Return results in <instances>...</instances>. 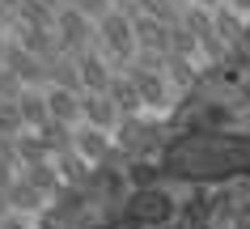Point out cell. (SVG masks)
I'll use <instances>...</instances> for the list:
<instances>
[{
  "label": "cell",
  "instance_id": "cell-10",
  "mask_svg": "<svg viewBox=\"0 0 250 229\" xmlns=\"http://www.w3.org/2000/svg\"><path fill=\"white\" fill-rule=\"evenodd\" d=\"M47 110L55 123H81V89L72 85H47Z\"/></svg>",
  "mask_w": 250,
  "mask_h": 229
},
{
  "label": "cell",
  "instance_id": "cell-17",
  "mask_svg": "<svg viewBox=\"0 0 250 229\" xmlns=\"http://www.w3.org/2000/svg\"><path fill=\"white\" fill-rule=\"evenodd\" d=\"M55 13L51 4H42V0H21V9H17V21H26V26H42V30H55Z\"/></svg>",
  "mask_w": 250,
  "mask_h": 229
},
{
  "label": "cell",
  "instance_id": "cell-7",
  "mask_svg": "<svg viewBox=\"0 0 250 229\" xmlns=\"http://www.w3.org/2000/svg\"><path fill=\"white\" fill-rule=\"evenodd\" d=\"M119 119H123V110H119V102L110 98V89H102V94H93V89H81V123H93V127H106V132H115Z\"/></svg>",
  "mask_w": 250,
  "mask_h": 229
},
{
  "label": "cell",
  "instance_id": "cell-20",
  "mask_svg": "<svg viewBox=\"0 0 250 229\" xmlns=\"http://www.w3.org/2000/svg\"><path fill=\"white\" fill-rule=\"evenodd\" d=\"M161 64H166V77H170L174 85H191V81H195L191 55H174V51H166V55H161Z\"/></svg>",
  "mask_w": 250,
  "mask_h": 229
},
{
  "label": "cell",
  "instance_id": "cell-14",
  "mask_svg": "<svg viewBox=\"0 0 250 229\" xmlns=\"http://www.w3.org/2000/svg\"><path fill=\"white\" fill-rule=\"evenodd\" d=\"M9 204H13V212H39L42 204H47V195L30 178H13L9 183Z\"/></svg>",
  "mask_w": 250,
  "mask_h": 229
},
{
  "label": "cell",
  "instance_id": "cell-5",
  "mask_svg": "<svg viewBox=\"0 0 250 229\" xmlns=\"http://www.w3.org/2000/svg\"><path fill=\"white\" fill-rule=\"evenodd\" d=\"M77 77H81V89H93V94L110 89V81H115L110 55H106L102 47H85V51H77Z\"/></svg>",
  "mask_w": 250,
  "mask_h": 229
},
{
  "label": "cell",
  "instance_id": "cell-23",
  "mask_svg": "<svg viewBox=\"0 0 250 229\" xmlns=\"http://www.w3.org/2000/svg\"><path fill=\"white\" fill-rule=\"evenodd\" d=\"M21 89H26V85H21V77H17L9 64H0V98H17Z\"/></svg>",
  "mask_w": 250,
  "mask_h": 229
},
{
  "label": "cell",
  "instance_id": "cell-22",
  "mask_svg": "<svg viewBox=\"0 0 250 229\" xmlns=\"http://www.w3.org/2000/svg\"><path fill=\"white\" fill-rule=\"evenodd\" d=\"M170 51L174 55H195L199 51V39L183 26V21H174V26H170Z\"/></svg>",
  "mask_w": 250,
  "mask_h": 229
},
{
  "label": "cell",
  "instance_id": "cell-24",
  "mask_svg": "<svg viewBox=\"0 0 250 229\" xmlns=\"http://www.w3.org/2000/svg\"><path fill=\"white\" fill-rule=\"evenodd\" d=\"M68 4H72V9H81L85 17H93V21H98V17H106L110 9H115L110 0H68Z\"/></svg>",
  "mask_w": 250,
  "mask_h": 229
},
{
  "label": "cell",
  "instance_id": "cell-26",
  "mask_svg": "<svg viewBox=\"0 0 250 229\" xmlns=\"http://www.w3.org/2000/svg\"><path fill=\"white\" fill-rule=\"evenodd\" d=\"M17 9H21V0H0V13H4V17L17 13Z\"/></svg>",
  "mask_w": 250,
  "mask_h": 229
},
{
  "label": "cell",
  "instance_id": "cell-19",
  "mask_svg": "<svg viewBox=\"0 0 250 229\" xmlns=\"http://www.w3.org/2000/svg\"><path fill=\"white\" fill-rule=\"evenodd\" d=\"M136 9H140L145 17H157V21H166V26L183 21V4H178V0H136Z\"/></svg>",
  "mask_w": 250,
  "mask_h": 229
},
{
  "label": "cell",
  "instance_id": "cell-21",
  "mask_svg": "<svg viewBox=\"0 0 250 229\" xmlns=\"http://www.w3.org/2000/svg\"><path fill=\"white\" fill-rule=\"evenodd\" d=\"M26 132V119L17 110V98H0V136H17Z\"/></svg>",
  "mask_w": 250,
  "mask_h": 229
},
{
  "label": "cell",
  "instance_id": "cell-18",
  "mask_svg": "<svg viewBox=\"0 0 250 229\" xmlns=\"http://www.w3.org/2000/svg\"><path fill=\"white\" fill-rule=\"evenodd\" d=\"M212 21H216V34H221L225 42H233L237 34H242V26H246V13H237L233 4H216V9H212Z\"/></svg>",
  "mask_w": 250,
  "mask_h": 229
},
{
  "label": "cell",
  "instance_id": "cell-29",
  "mask_svg": "<svg viewBox=\"0 0 250 229\" xmlns=\"http://www.w3.org/2000/svg\"><path fill=\"white\" fill-rule=\"evenodd\" d=\"M4 51H9V39H4V30H0V64H4Z\"/></svg>",
  "mask_w": 250,
  "mask_h": 229
},
{
  "label": "cell",
  "instance_id": "cell-11",
  "mask_svg": "<svg viewBox=\"0 0 250 229\" xmlns=\"http://www.w3.org/2000/svg\"><path fill=\"white\" fill-rule=\"evenodd\" d=\"M136 17V42H140V51L148 55H166L170 51V26L157 21V17H145V13H132Z\"/></svg>",
  "mask_w": 250,
  "mask_h": 229
},
{
  "label": "cell",
  "instance_id": "cell-13",
  "mask_svg": "<svg viewBox=\"0 0 250 229\" xmlns=\"http://www.w3.org/2000/svg\"><path fill=\"white\" fill-rule=\"evenodd\" d=\"M13 148H17V162H21V166H39V162L51 157V148H47L42 132H34V127L17 132V136H13Z\"/></svg>",
  "mask_w": 250,
  "mask_h": 229
},
{
  "label": "cell",
  "instance_id": "cell-6",
  "mask_svg": "<svg viewBox=\"0 0 250 229\" xmlns=\"http://www.w3.org/2000/svg\"><path fill=\"white\" fill-rule=\"evenodd\" d=\"M136 81V89H140V102L145 106H166L174 94V81L166 77V68H153V64H136L132 72H127Z\"/></svg>",
  "mask_w": 250,
  "mask_h": 229
},
{
  "label": "cell",
  "instance_id": "cell-15",
  "mask_svg": "<svg viewBox=\"0 0 250 229\" xmlns=\"http://www.w3.org/2000/svg\"><path fill=\"white\" fill-rule=\"evenodd\" d=\"M26 178L42 191V195H55V191L64 187V174H60L55 157H47V162H39V166H26Z\"/></svg>",
  "mask_w": 250,
  "mask_h": 229
},
{
  "label": "cell",
  "instance_id": "cell-9",
  "mask_svg": "<svg viewBox=\"0 0 250 229\" xmlns=\"http://www.w3.org/2000/svg\"><path fill=\"white\" fill-rule=\"evenodd\" d=\"M4 64H9L17 77H21V85H47V60H42V55H34L30 47H21L17 39H9Z\"/></svg>",
  "mask_w": 250,
  "mask_h": 229
},
{
  "label": "cell",
  "instance_id": "cell-4",
  "mask_svg": "<svg viewBox=\"0 0 250 229\" xmlns=\"http://www.w3.org/2000/svg\"><path fill=\"white\" fill-rule=\"evenodd\" d=\"M127 216H136L140 225H166L174 216V204H170V195L161 187H140L127 200Z\"/></svg>",
  "mask_w": 250,
  "mask_h": 229
},
{
  "label": "cell",
  "instance_id": "cell-2",
  "mask_svg": "<svg viewBox=\"0 0 250 229\" xmlns=\"http://www.w3.org/2000/svg\"><path fill=\"white\" fill-rule=\"evenodd\" d=\"M98 47L110 55V64H127L136 55V17L123 9H110L106 17H98Z\"/></svg>",
  "mask_w": 250,
  "mask_h": 229
},
{
  "label": "cell",
  "instance_id": "cell-12",
  "mask_svg": "<svg viewBox=\"0 0 250 229\" xmlns=\"http://www.w3.org/2000/svg\"><path fill=\"white\" fill-rule=\"evenodd\" d=\"M17 110H21L26 127H34V132H39L42 123H51V110H47V85H26V89L17 94Z\"/></svg>",
  "mask_w": 250,
  "mask_h": 229
},
{
  "label": "cell",
  "instance_id": "cell-16",
  "mask_svg": "<svg viewBox=\"0 0 250 229\" xmlns=\"http://www.w3.org/2000/svg\"><path fill=\"white\" fill-rule=\"evenodd\" d=\"M110 98L119 102L123 119H127V115H136V110H145V102H140V89H136L132 77H115V81H110Z\"/></svg>",
  "mask_w": 250,
  "mask_h": 229
},
{
  "label": "cell",
  "instance_id": "cell-30",
  "mask_svg": "<svg viewBox=\"0 0 250 229\" xmlns=\"http://www.w3.org/2000/svg\"><path fill=\"white\" fill-rule=\"evenodd\" d=\"M191 4H204V9H216V4H225V0H191Z\"/></svg>",
  "mask_w": 250,
  "mask_h": 229
},
{
  "label": "cell",
  "instance_id": "cell-3",
  "mask_svg": "<svg viewBox=\"0 0 250 229\" xmlns=\"http://www.w3.org/2000/svg\"><path fill=\"white\" fill-rule=\"evenodd\" d=\"M55 34H60V47L64 51H85L89 42H98V21L93 17H85L81 9H72V4H60V13H55Z\"/></svg>",
  "mask_w": 250,
  "mask_h": 229
},
{
  "label": "cell",
  "instance_id": "cell-31",
  "mask_svg": "<svg viewBox=\"0 0 250 229\" xmlns=\"http://www.w3.org/2000/svg\"><path fill=\"white\" fill-rule=\"evenodd\" d=\"M42 4H51V9H60V4H68V0H42Z\"/></svg>",
  "mask_w": 250,
  "mask_h": 229
},
{
  "label": "cell",
  "instance_id": "cell-25",
  "mask_svg": "<svg viewBox=\"0 0 250 229\" xmlns=\"http://www.w3.org/2000/svg\"><path fill=\"white\" fill-rule=\"evenodd\" d=\"M0 229H34V225H30V212H9L0 216Z\"/></svg>",
  "mask_w": 250,
  "mask_h": 229
},
{
  "label": "cell",
  "instance_id": "cell-27",
  "mask_svg": "<svg viewBox=\"0 0 250 229\" xmlns=\"http://www.w3.org/2000/svg\"><path fill=\"white\" fill-rule=\"evenodd\" d=\"M9 212H13V204H9V191L0 187V216H9Z\"/></svg>",
  "mask_w": 250,
  "mask_h": 229
},
{
  "label": "cell",
  "instance_id": "cell-1",
  "mask_svg": "<svg viewBox=\"0 0 250 229\" xmlns=\"http://www.w3.org/2000/svg\"><path fill=\"white\" fill-rule=\"evenodd\" d=\"M166 170L178 178H225L250 170V140L233 132H191L166 153Z\"/></svg>",
  "mask_w": 250,
  "mask_h": 229
},
{
  "label": "cell",
  "instance_id": "cell-28",
  "mask_svg": "<svg viewBox=\"0 0 250 229\" xmlns=\"http://www.w3.org/2000/svg\"><path fill=\"white\" fill-rule=\"evenodd\" d=\"M225 4H233L237 13H246V17H250V0H225Z\"/></svg>",
  "mask_w": 250,
  "mask_h": 229
},
{
  "label": "cell",
  "instance_id": "cell-8",
  "mask_svg": "<svg viewBox=\"0 0 250 229\" xmlns=\"http://www.w3.org/2000/svg\"><path fill=\"white\" fill-rule=\"evenodd\" d=\"M72 148H77L89 166H98V162L110 157V148H115V132L93 127V123H77V127H72Z\"/></svg>",
  "mask_w": 250,
  "mask_h": 229
}]
</instances>
